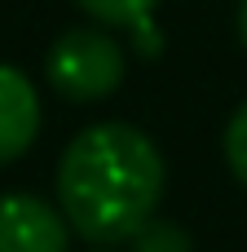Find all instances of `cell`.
I'll return each instance as SVG.
<instances>
[{
	"instance_id": "obj_1",
	"label": "cell",
	"mask_w": 247,
	"mask_h": 252,
	"mask_svg": "<svg viewBox=\"0 0 247 252\" xmlns=\"http://www.w3.org/2000/svg\"><path fill=\"white\" fill-rule=\"evenodd\" d=\"M164 155L159 146L124 124H93L71 137L57 164V204L75 235L88 244L133 239L159 208Z\"/></svg>"
},
{
	"instance_id": "obj_2",
	"label": "cell",
	"mask_w": 247,
	"mask_h": 252,
	"mask_svg": "<svg viewBox=\"0 0 247 252\" xmlns=\"http://www.w3.org/2000/svg\"><path fill=\"white\" fill-rule=\"evenodd\" d=\"M44 71H49V84L62 97L97 102V97L119 89V80H124V49L106 31L75 27V31L53 40V49L44 58Z\"/></svg>"
},
{
	"instance_id": "obj_3",
	"label": "cell",
	"mask_w": 247,
	"mask_h": 252,
	"mask_svg": "<svg viewBox=\"0 0 247 252\" xmlns=\"http://www.w3.org/2000/svg\"><path fill=\"white\" fill-rule=\"evenodd\" d=\"M71 221L35 195H0V252H66Z\"/></svg>"
},
{
	"instance_id": "obj_4",
	"label": "cell",
	"mask_w": 247,
	"mask_h": 252,
	"mask_svg": "<svg viewBox=\"0 0 247 252\" xmlns=\"http://www.w3.org/2000/svg\"><path fill=\"white\" fill-rule=\"evenodd\" d=\"M40 133V97L35 84L18 71L0 62V164H13L18 155H27V146Z\"/></svg>"
},
{
	"instance_id": "obj_5",
	"label": "cell",
	"mask_w": 247,
	"mask_h": 252,
	"mask_svg": "<svg viewBox=\"0 0 247 252\" xmlns=\"http://www.w3.org/2000/svg\"><path fill=\"white\" fill-rule=\"evenodd\" d=\"M159 0H80L84 13H93L106 27H141Z\"/></svg>"
},
{
	"instance_id": "obj_6",
	"label": "cell",
	"mask_w": 247,
	"mask_h": 252,
	"mask_svg": "<svg viewBox=\"0 0 247 252\" xmlns=\"http://www.w3.org/2000/svg\"><path fill=\"white\" fill-rule=\"evenodd\" d=\"M133 252H194V244H190V235L177 226V221H146L133 239Z\"/></svg>"
},
{
	"instance_id": "obj_7",
	"label": "cell",
	"mask_w": 247,
	"mask_h": 252,
	"mask_svg": "<svg viewBox=\"0 0 247 252\" xmlns=\"http://www.w3.org/2000/svg\"><path fill=\"white\" fill-rule=\"evenodd\" d=\"M225 159H230V173L247 186V102L225 124Z\"/></svg>"
},
{
	"instance_id": "obj_8",
	"label": "cell",
	"mask_w": 247,
	"mask_h": 252,
	"mask_svg": "<svg viewBox=\"0 0 247 252\" xmlns=\"http://www.w3.org/2000/svg\"><path fill=\"white\" fill-rule=\"evenodd\" d=\"M239 40L247 44V0H239Z\"/></svg>"
}]
</instances>
